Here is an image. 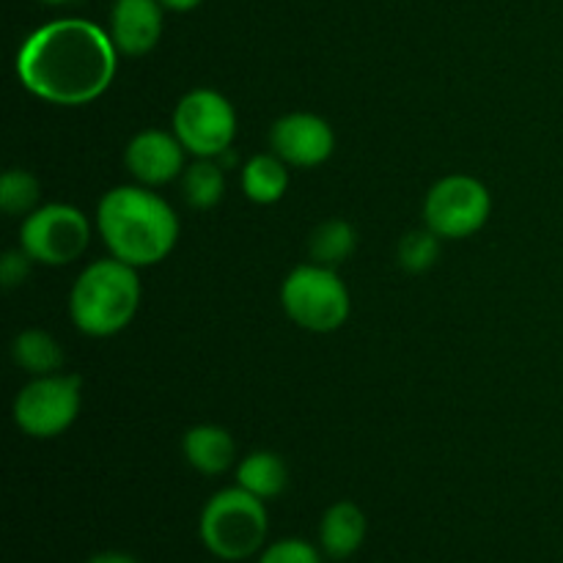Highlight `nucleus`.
<instances>
[{
    "label": "nucleus",
    "mask_w": 563,
    "mask_h": 563,
    "mask_svg": "<svg viewBox=\"0 0 563 563\" xmlns=\"http://www.w3.org/2000/svg\"><path fill=\"white\" fill-rule=\"evenodd\" d=\"M38 192H42V187H38L36 176L22 168L5 170L3 179H0V209L11 218H16V214L27 218L36 209Z\"/></svg>",
    "instance_id": "obj_20"
},
{
    "label": "nucleus",
    "mask_w": 563,
    "mask_h": 563,
    "mask_svg": "<svg viewBox=\"0 0 563 563\" xmlns=\"http://www.w3.org/2000/svg\"><path fill=\"white\" fill-rule=\"evenodd\" d=\"M86 563H137V559L130 553H121V550H108V553L91 555Z\"/></svg>",
    "instance_id": "obj_24"
},
{
    "label": "nucleus",
    "mask_w": 563,
    "mask_h": 563,
    "mask_svg": "<svg viewBox=\"0 0 563 563\" xmlns=\"http://www.w3.org/2000/svg\"><path fill=\"white\" fill-rule=\"evenodd\" d=\"M82 385L75 374H47L27 383L14 399V423L36 440L64 434L80 416Z\"/></svg>",
    "instance_id": "obj_6"
},
{
    "label": "nucleus",
    "mask_w": 563,
    "mask_h": 563,
    "mask_svg": "<svg viewBox=\"0 0 563 563\" xmlns=\"http://www.w3.org/2000/svg\"><path fill=\"white\" fill-rule=\"evenodd\" d=\"M355 245L357 234L346 220H324V223L311 234L308 253H311L313 264L335 269L341 262H346V256L355 251Z\"/></svg>",
    "instance_id": "obj_19"
},
{
    "label": "nucleus",
    "mask_w": 563,
    "mask_h": 563,
    "mask_svg": "<svg viewBox=\"0 0 563 563\" xmlns=\"http://www.w3.org/2000/svg\"><path fill=\"white\" fill-rule=\"evenodd\" d=\"M286 317L311 333H333L350 319V291L333 267L302 264L286 275L280 286Z\"/></svg>",
    "instance_id": "obj_5"
},
{
    "label": "nucleus",
    "mask_w": 563,
    "mask_h": 563,
    "mask_svg": "<svg viewBox=\"0 0 563 563\" xmlns=\"http://www.w3.org/2000/svg\"><path fill=\"white\" fill-rule=\"evenodd\" d=\"M31 262L33 258L27 256L25 251H9L3 256V262H0V280H3L5 289H14V286H20L22 280L27 278V273H31Z\"/></svg>",
    "instance_id": "obj_23"
},
{
    "label": "nucleus",
    "mask_w": 563,
    "mask_h": 563,
    "mask_svg": "<svg viewBox=\"0 0 563 563\" xmlns=\"http://www.w3.org/2000/svg\"><path fill=\"white\" fill-rule=\"evenodd\" d=\"M91 240L88 218L69 203H47L22 220L20 247L38 264L64 267L86 253Z\"/></svg>",
    "instance_id": "obj_7"
},
{
    "label": "nucleus",
    "mask_w": 563,
    "mask_h": 563,
    "mask_svg": "<svg viewBox=\"0 0 563 563\" xmlns=\"http://www.w3.org/2000/svg\"><path fill=\"white\" fill-rule=\"evenodd\" d=\"M163 33V3L159 0H115L110 16V36L119 53L146 55L157 47Z\"/></svg>",
    "instance_id": "obj_12"
},
{
    "label": "nucleus",
    "mask_w": 563,
    "mask_h": 563,
    "mask_svg": "<svg viewBox=\"0 0 563 563\" xmlns=\"http://www.w3.org/2000/svg\"><path fill=\"white\" fill-rule=\"evenodd\" d=\"M137 306H141V280L135 267L119 258H99L88 264L77 275L69 295L71 322L91 339L121 333L135 319Z\"/></svg>",
    "instance_id": "obj_3"
},
{
    "label": "nucleus",
    "mask_w": 563,
    "mask_h": 563,
    "mask_svg": "<svg viewBox=\"0 0 563 563\" xmlns=\"http://www.w3.org/2000/svg\"><path fill=\"white\" fill-rule=\"evenodd\" d=\"M493 212V198L489 190L473 176H445L423 201V220L427 229L434 231L440 240H465L473 236Z\"/></svg>",
    "instance_id": "obj_9"
},
{
    "label": "nucleus",
    "mask_w": 563,
    "mask_h": 563,
    "mask_svg": "<svg viewBox=\"0 0 563 563\" xmlns=\"http://www.w3.org/2000/svg\"><path fill=\"white\" fill-rule=\"evenodd\" d=\"M97 229L110 256L130 267L163 262L179 240V218L148 187H115L97 207Z\"/></svg>",
    "instance_id": "obj_2"
},
{
    "label": "nucleus",
    "mask_w": 563,
    "mask_h": 563,
    "mask_svg": "<svg viewBox=\"0 0 563 563\" xmlns=\"http://www.w3.org/2000/svg\"><path fill=\"white\" fill-rule=\"evenodd\" d=\"M258 563H322V555L306 539H280L262 550Z\"/></svg>",
    "instance_id": "obj_22"
},
{
    "label": "nucleus",
    "mask_w": 563,
    "mask_h": 563,
    "mask_svg": "<svg viewBox=\"0 0 563 563\" xmlns=\"http://www.w3.org/2000/svg\"><path fill=\"white\" fill-rule=\"evenodd\" d=\"M440 256V236L434 231H410L399 242V264L407 273H427Z\"/></svg>",
    "instance_id": "obj_21"
},
{
    "label": "nucleus",
    "mask_w": 563,
    "mask_h": 563,
    "mask_svg": "<svg viewBox=\"0 0 563 563\" xmlns=\"http://www.w3.org/2000/svg\"><path fill=\"white\" fill-rule=\"evenodd\" d=\"M366 531L368 522L361 506H355L352 500H339V504H333L324 511L322 522H319L322 553L330 555L333 561L350 559L366 542Z\"/></svg>",
    "instance_id": "obj_13"
},
{
    "label": "nucleus",
    "mask_w": 563,
    "mask_h": 563,
    "mask_svg": "<svg viewBox=\"0 0 563 563\" xmlns=\"http://www.w3.org/2000/svg\"><path fill=\"white\" fill-rule=\"evenodd\" d=\"M159 3L170 11H190V9H196L198 3H203V0H159Z\"/></svg>",
    "instance_id": "obj_25"
},
{
    "label": "nucleus",
    "mask_w": 563,
    "mask_h": 563,
    "mask_svg": "<svg viewBox=\"0 0 563 563\" xmlns=\"http://www.w3.org/2000/svg\"><path fill=\"white\" fill-rule=\"evenodd\" d=\"M225 192L223 168L212 159H198L181 174V196L190 209H212L218 207Z\"/></svg>",
    "instance_id": "obj_18"
},
{
    "label": "nucleus",
    "mask_w": 563,
    "mask_h": 563,
    "mask_svg": "<svg viewBox=\"0 0 563 563\" xmlns=\"http://www.w3.org/2000/svg\"><path fill=\"white\" fill-rule=\"evenodd\" d=\"M269 146L286 165L295 168H317L328 163L335 148L333 126L313 113L280 115L269 130Z\"/></svg>",
    "instance_id": "obj_10"
},
{
    "label": "nucleus",
    "mask_w": 563,
    "mask_h": 563,
    "mask_svg": "<svg viewBox=\"0 0 563 563\" xmlns=\"http://www.w3.org/2000/svg\"><path fill=\"white\" fill-rule=\"evenodd\" d=\"M181 451H185L187 465L203 476H220V473L229 471L236 456L234 438L225 429L212 427V423L187 429Z\"/></svg>",
    "instance_id": "obj_14"
},
{
    "label": "nucleus",
    "mask_w": 563,
    "mask_h": 563,
    "mask_svg": "<svg viewBox=\"0 0 563 563\" xmlns=\"http://www.w3.org/2000/svg\"><path fill=\"white\" fill-rule=\"evenodd\" d=\"M289 484V471L286 462L273 451H253L236 467V487L256 495L262 500L278 498Z\"/></svg>",
    "instance_id": "obj_15"
},
{
    "label": "nucleus",
    "mask_w": 563,
    "mask_h": 563,
    "mask_svg": "<svg viewBox=\"0 0 563 563\" xmlns=\"http://www.w3.org/2000/svg\"><path fill=\"white\" fill-rule=\"evenodd\" d=\"M174 135L198 159L223 157L236 135L234 104L212 88L185 93L174 110Z\"/></svg>",
    "instance_id": "obj_8"
},
{
    "label": "nucleus",
    "mask_w": 563,
    "mask_h": 563,
    "mask_svg": "<svg viewBox=\"0 0 563 563\" xmlns=\"http://www.w3.org/2000/svg\"><path fill=\"white\" fill-rule=\"evenodd\" d=\"M42 3H49V5H60V3H69V0H42Z\"/></svg>",
    "instance_id": "obj_26"
},
{
    "label": "nucleus",
    "mask_w": 563,
    "mask_h": 563,
    "mask_svg": "<svg viewBox=\"0 0 563 563\" xmlns=\"http://www.w3.org/2000/svg\"><path fill=\"white\" fill-rule=\"evenodd\" d=\"M119 66L113 36L86 20H55L33 31L16 53V77L33 97L77 108L102 97Z\"/></svg>",
    "instance_id": "obj_1"
},
{
    "label": "nucleus",
    "mask_w": 563,
    "mask_h": 563,
    "mask_svg": "<svg viewBox=\"0 0 563 563\" xmlns=\"http://www.w3.org/2000/svg\"><path fill=\"white\" fill-rule=\"evenodd\" d=\"M286 187H289V170L278 154H256L242 168V192L253 203L269 207L286 196Z\"/></svg>",
    "instance_id": "obj_16"
},
{
    "label": "nucleus",
    "mask_w": 563,
    "mask_h": 563,
    "mask_svg": "<svg viewBox=\"0 0 563 563\" xmlns=\"http://www.w3.org/2000/svg\"><path fill=\"white\" fill-rule=\"evenodd\" d=\"M11 357L20 368L36 377H47V374H58L64 366V350L58 341L44 330H22L14 341H11Z\"/></svg>",
    "instance_id": "obj_17"
},
{
    "label": "nucleus",
    "mask_w": 563,
    "mask_h": 563,
    "mask_svg": "<svg viewBox=\"0 0 563 563\" xmlns=\"http://www.w3.org/2000/svg\"><path fill=\"white\" fill-rule=\"evenodd\" d=\"M185 152L174 132L143 130L126 146L124 165L143 187H159L185 174Z\"/></svg>",
    "instance_id": "obj_11"
},
{
    "label": "nucleus",
    "mask_w": 563,
    "mask_h": 563,
    "mask_svg": "<svg viewBox=\"0 0 563 563\" xmlns=\"http://www.w3.org/2000/svg\"><path fill=\"white\" fill-rule=\"evenodd\" d=\"M267 531L269 517L264 500L242 487L214 493L198 520L203 548L220 561H245L256 555L264 548Z\"/></svg>",
    "instance_id": "obj_4"
}]
</instances>
